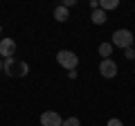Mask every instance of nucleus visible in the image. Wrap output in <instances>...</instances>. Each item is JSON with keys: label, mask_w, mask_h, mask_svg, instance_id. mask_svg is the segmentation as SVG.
Masks as SVG:
<instances>
[{"label": "nucleus", "mask_w": 135, "mask_h": 126, "mask_svg": "<svg viewBox=\"0 0 135 126\" xmlns=\"http://www.w3.org/2000/svg\"><path fill=\"white\" fill-rule=\"evenodd\" d=\"M2 72L9 74V77H25V74L29 72V65L25 61H16V59L11 56V59H5V68H2Z\"/></svg>", "instance_id": "1"}, {"label": "nucleus", "mask_w": 135, "mask_h": 126, "mask_svg": "<svg viewBox=\"0 0 135 126\" xmlns=\"http://www.w3.org/2000/svg\"><path fill=\"white\" fill-rule=\"evenodd\" d=\"M56 63L61 65V68H65L68 72H72V70H77V65H79V56L72 52V50H59L56 52Z\"/></svg>", "instance_id": "2"}, {"label": "nucleus", "mask_w": 135, "mask_h": 126, "mask_svg": "<svg viewBox=\"0 0 135 126\" xmlns=\"http://www.w3.org/2000/svg\"><path fill=\"white\" fill-rule=\"evenodd\" d=\"M133 41H135V36L131 34L128 29H115L113 32V47H122V50H128V47H133Z\"/></svg>", "instance_id": "3"}, {"label": "nucleus", "mask_w": 135, "mask_h": 126, "mask_svg": "<svg viewBox=\"0 0 135 126\" xmlns=\"http://www.w3.org/2000/svg\"><path fill=\"white\" fill-rule=\"evenodd\" d=\"M99 74L104 79H113L117 74V63L113 61V59H101L99 63Z\"/></svg>", "instance_id": "4"}, {"label": "nucleus", "mask_w": 135, "mask_h": 126, "mask_svg": "<svg viewBox=\"0 0 135 126\" xmlns=\"http://www.w3.org/2000/svg\"><path fill=\"white\" fill-rule=\"evenodd\" d=\"M16 54V41L14 38H0V59H11Z\"/></svg>", "instance_id": "5"}, {"label": "nucleus", "mask_w": 135, "mask_h": 126, "mask_svg": "<svg viewBox=\"0 0 135 126\" xmlns=\"http://www.w3.org/2000/svg\"><path fill=\"white\" fill-rule=\"evenodd\" d=\"M61 124H63L61 115L54 113V110H45L41 115V126H61Z\"/></svg>", "instance_id": "6"}, {"label": "nucleus", "mask_w": 135, "mask_h": 126, "mask_svg": "<svg viewBox=\"0 0 135 126\" xmlns=\"http://www.w3.org/2000/svg\"><path fill=\"white\" fill-rule=\"evenodd\" d=\"M70 18V11L65 9V7H56V9H54V20H56V23H65V20Z\"/></svg>", "instance_id": "7"}, {"label": "nucleus", "mask_w": 135, "mask_h": 126, "mask_svg": "<svg viewBox=\"0 0 135 126\" xmlns=\"http://www.w3.org/2000/svg\"><path fill=\"white\" fill-rule=\"evenodd\" d=\"M90 18H92V23H95V25H104V23L108 20V16H106V11H101V9H95V11L90 14Z\"/></svg>", "instance_id": "8"}, {"label": "nucleus", "mask_w": 135, "mask_h": 126, "mask_svg": "<svg viewBox=\"0 0 135 126\" xmlns=\"http://www.w3.org/2000/svg\"><path fill=\"white\" fill-rule=\"evenodd\" d=\"M119 7V0H99V9L101 11H113Z\"/></svg>", "instance_id": "9"}, {"label": "nucleus", "mask_w": 135, "mask_h": 126, "mask_svg": "<svg viewBox=\"0 0 135 126\" xmlns=\"http://www.w3.org/2000/svg\"><path fill=\"white\" fill-rule=\"evenodd\" d=\"M99 54H101V59H110V54H113V43H101V45H99Z\"/></svg>", "instance_id": "10"}, {"label": "nucleus", "mask_w": 135, "mask_h": 126, "mask_svg": "<svg viewBox=\"0 0 135 126\" xmlns=\"http://www.w3.org/2000/svg\"><path fill=\"white\" fill-rule=\"evenodd\" d=\"M61 126H81V122H79V117H68V119H63Z\"/></svg>", "instance_id": "11"}, {"label": "nucleus", "mask_w": 135, "mask_h": 126, "mask_svg": "<svg viewBox=\"0 0 135 126\" xmlns=\"http://www.w3.org/2000/svg\"><path fill=\"white\" fill-rule=\"evenodd\" d=\"M124 56L128 59V61H133V59H135V50H133V47H128V50H124Z\"/></svg>", "instance_id": "12"}, {"label": "nucleus", "mask_w": 135, "mask_h": 126, "mask_svg": "<svg viewBox=\"0 0 135 126\" xmlns=\"http://www.w3.org/2000/svg\"><path fill=\"white\" fill-rule=\"evenodd\" d=\"M108 126H124V124H122V119L113 117V119H108Z\"/></svg>", "instance_id": "13"}, {"label": "nucleus", "mask_w": 135, "mask_h": 126, "mask_svg": "<svg viewBox=\"0 0 135 126\" xmlns=\"http://www.w3.org/2000/svg\"><path fill=\"white\" fill-rule=\"evenodd\" d=\"M74 2H77V0H63V7L70 9V7H74Z\"/></svg>", "instance_id": "14"}, {"label": "nucleus", "mask_w": 135, "mask_h": 126, "mask_svg": "<svg viewBox=\"0 0 135 126\" xmlns=\"http://www.w3.org/2000/svg\"><path fill=\"white\" fill-rule=\"evenodd\" d=\"M90 9H92V11L99 9V0H90Z\"/></svg>", "instance_id": "15"}, {"label": "nucleus", "mask_w": 135, "mask_h": 126, "mask_svg": "<svg viewBox=\"0 0 135 126\" xmlns=\"http://www.w3.org/2000/svg\"><path fill=\"white\" fill-rule=\"evenodd\" d=\"M2 68H5V59H0V74H2Z\"/></svg>", "instance_id": "16"}, {"label": "nucleus", "mask_w": 135, "mask_h": 126, "mask_svg": "<svg viewBox=\"0 0 135 126\" xmlns=\"http://www.w3.org/2000/svg\"><path fill=\"white\" fill-rule=\"evenodd\" d=\"M0 34H2V25H0Z\"/></svg>", "instance_id": "17"}, {"label": "nucleus", "mask_w": 135, "mask_h": 126, "mask_svg": "<svg viewBox=\"0 0 135 126\" xmlns=\"http://www.w3.org/2000/svg\"><path fill=\"white\" fill-rule=\"evenodd\" d=\"M133 50H135V41H133Z\"/></svg>", "instance_id": "18"}]
</instances>
